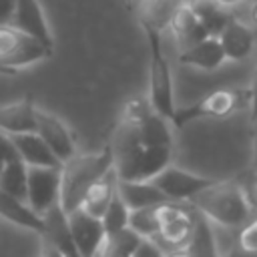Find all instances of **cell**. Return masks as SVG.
<instances>
[{"label": "cell", "mask_w": 257, "mask_h": 257, "mask_svg": "<svg viewBox=\"0 0 257 257\" xmlns=\"http://www.w3.org/2000/svg\"><path fill=\"white\" fill-rule=\"evenodd\" d=\"M112 169V153L102 147L96 153H76L60 165V207L68 213L80 207L88 187Z\"/></svg>", "instance_id": "3957f363"}, {"label": "cell", "mask_w": 257, "mask_h": 257, "mask_svg": "<svg viewBox=\"0 0 257 257\" xmlns=\"http://www.w3.org/2000/svg\"><path fill=\"white\" fill-rule=\"evenodd\" d=\"M133 257H165V249L155 239H141L133 251Z\"/></svg>", "instance_id": "f1b7e54d"}, {"label": "cell", "mask_w": 257, "mask_h": 257, "mask_svg": "<svg viewBox=\"0 0 257 257\" xmlns=\"http://www.w3.org/2000/svg\"><path fill=\"white\" fill-rule=\"evenodd\" d=\"M249 110H251V118H257V72L249 88Z\"/></svg>", "instance_id": "1f68e13d"}, {"label": "cell", "mask_w": 257, "mask_h": 257, "mask_svg": "<svg viewBox=\"0 0 257 257\" xmlns=\"http://www.w3.org/2000/svg\"><path fill=\"white\" fill-rule=\"evenodd\" d=\"M255 122V137H253V165L257 169V118H253Z\"/></svg>", "instance_id": "e575fe53"}, {"label": "cell", "mask_w": 257, "mask_h": 257, "mask_svg": "<svg viewBox=\"0 0 257 257\" xmlns=\"http://www.w3.org/2000/svg\"><path fill=\"white\" fill-rule=\"evenodd\" d=\"M145 36L149 40V102L161 116L173 120L177 104H175V90H173V74L169 60L161 46V30L143 24Z\"/></svg>", "instance_id": "277c9868"}, {"label": "cell", "mask_w": 257, "mask_h": 257, "mask_svg": "<svg viewBox=\"0 0 257 257\" xmlns=\"http://www.w3.org/2000/svg\"><path fill=\"white\" fill-rule=\"evenodd\" d=\"M14 14V0H0V24H10Z\"/></svg>", "instance_id": "4dcf8cb0"}, {"label": "cell", "mask_w": 257, "mask_h": 257, "mask_svg": "<svg viewBox=\"0 0 257 257\" xmlns=\"http://www.w3.org/2000/svg\"><path fill=\"white\" fill-rule=\"evenodd\" d=\"M128 213H131V209L126 207V203L122 201V197L116 191V195L112 197V201L108 203L106 211L100 217L102 227L106 231V237L108 235H114V233H118V231H122V229L128 227Z\"/></svg>", "instance_id": "484cf974"}, {"label": "cell", "mask_w": 257, "mask_h": 257, "mask_svg": "<svg viewBox=\"0 0 257 257\" xmlns=\"http://www.w3.org/2000/svg\"><path fill=\"white\" fill-rule=\"evenodd\" d=\"M165 257H191V255H189L187 247H181V249H167Z\"/></svg>", "instance_id": "836d02e7"}, {"label": "cell", "mask_w": 257, "mask_h": 257, "mask_svg": "<svg viewBox=\"0 0 257 257\" xmlns=\"http://www.w3.org/2000/svg\"><path fill=\"white\" fill-rule=\"evenodd\" d=\"M169 28L173 30V36H175L177 44L181 46V50L209 36L207 30L203 28V24L199 22V18L195 16L193 8L189 6V2L175 6V10L169 18Z\"/></svg>", "instance_id": "ac0fdd59"}, {"label": "cell", "mask_w": 257, "mask_h": 257, "mask_svg": "<svg viewBox=\"0 0 257 257\" xmlns=\"http://www.w3.org/2000/svg\"><path fill=\"white\" fill-rule=\"evenodd\" d=\"M219 42L225 50V56L227 60H233V62H239V60H245L253 48H255V34L253 30L239 22L235 16L225 24V28L219 32Z\"/></svg>", "instance_id": "2e32d148"}, {"label": "cell", "mask_w": 257, "mask_h": 257, "mask_svg": "<svg viewBox=\"0 0 257 257\" xmlns=\"http://www.w3.org/2000/svg\"><path fill=\"white\" fill-rule=\"evenodd\" d=\"M42 219H44V229L40 233L42 241L52 245L64 257H80V253L76 249V243L72 239V233H70L66 211L60 205H54L50 211H46L42 215Z\"/></svg>", "instance_id": "7c38bea8"}, {"label": "cell", "mask_w": 257, "mask_h": 257, "mask_svg": "<svg viewBox=\"0 0 257 257\" xmlns=\"http://www.w3.org/2000/svg\"><path fill=\"white\" fill-rule=\"evenodd\" d=\"M128 2H131V0H128Z\"/></svg>", "instance_id": "f35d334b"}, {"label": "cell", "mask_w": 257, "mask_h": 257, "mask_svg": "<svg viewBox=\"0 0 257 257\" xmlns=\"http://www.w3.org/2000/svg\"><path fill=\"white\" fill-rule=\"evenodd\" d=\"M191 205L213 225L227 229H239L255 215L247 191L229 181H215L201 191Z\"/></svg>", "instance_id": "7a4b0ae2"}, {"label": "cell", "mask_w": 257, "mask_h": 257, "mask_svg": "<svg viewBox=\"0 0 257 257\" xmlns=\"http://www.w3.org/2000/svg\"><path fill=\"white\" fill-rule=\"evenodd\" d=\"M243 104H249V90H235V88H217L205 94L201 100L193 102L191 106L177 108L171 120L173 126L181 128L187 122L199 118H227Z\"/></svg>", "instance_id": "52a82bcc"}, {"label": "cell", "mask_w": 257, "mask_h": 257, "mask_svg": "<svg viewBox=\"0 0 257 257\" xmlns=\"http://www.w3.org/2000/svg\"><path fill=\"white\" fill-rule=\"evenodd\" d=\"M118 195L126 203L128 209H141V207H155L165 199L161 189L151 181V179H135V181H124L118 179Z\"/></svg>", "instance_id": "44dd1931"}, {"label": "cell", "mask_w": 257, "mask_h": 257, "mask_svg": "<svg viewBox=\"0 0 257 257\" xmlns=\"http://www.w3.org/2000/svg\"><path fill=\"white\" fill-rule=\"evenodd\" d=\"M251 20L257 24V0H255V4H253V8H251Z\"/></svg>", "instance_id": "d590c367"}, {"label": "cell", "mask_w": 257, "mask_h": 257, "mask_svg": "<svg viewBox=\"0 0 257 257\" xmlns=\"http://www.w3.org/2000/svg\"><path fill=\"white\" fill-rule=\"evenodd\" d=\"M66 217L80 257H96L106 241V231L102 227V221L86 213L82 207L68 211Z\"/></svg>", "instance_id": "8fae6325"}, {"label": "cell", "mask_w": 257, "mask_h": 257, "mask_svg": "<svg viewBox=\"0 0 257 257\" xmlns=\"http://www.w3.org/2000/svg\"><path fill=\"white\" fill-rule=\"evenodd\" d=\"M96 257H98V255H96Z\"/></svg>", "instance_id": "ab89813d"}, {"label": "cell", "mask_w": 257, "mask_h": 257, "mask_svg": "<svg viewBox=\"0 0 257 257\" xmlns=\"http://www.w3.org/2000/svg\"><path fill=\"white\" fill-rule=\"evenodd\" d=\"M199 211L191 203H179V201H163L157 205V221H159V233L157 243L167 249H181L187 247L195 223H197Z\"/></svg>", "instance_id": "8992f818"}, {"label": "cell", "mask_w": 257, "mask_h": 257, "mask_svg": "<svg viewBox=\"0 0 257 257\" xmlns=\"http://www.w3.org/2000/svg\"><path fill=\"white\" fill-rule=\"evenodd\" d=\"M167 201H179V203H191L201 191H205L215 181L209 177H201L195 173H189L181 167H175L173 163L167 165L163 171H159L151 179Z\"/></svg>", "instance_id": "ba28073f"}, {"label": "cell", "mask_w": 257, "mask_h": 257, "mask_svg": "<svg viewBox=\"0 0 257 257\" xmlns=\"http://www.w3.org/2000/svg\"><path fill=\"white\" fill-rule=\"evenodd\" d=\"M128 229H133L143 239H157L159 221H157V205L131 209L128 213Z\"/></svg>", "instance_id": "d4e9b609"}, {"label": "cell", "mask_w": 257, "mask_h": 257, "mask_svg": "<svg viewBox=\"0 0 257 257\" xmlns=\"http://www.w3.org/2000/svg\"><path fill=\"white\" fill-rule=\"evenodd\" d=\"M225 60H227V56H225V50L217 36H207V38L183 48L179 54L181 64L203 70V72H213V70L221 68Z\"/></svg>", "instance_id": "5bb4252c"}, {"label": "cell", "mask_w": 257, "mask_h": 257, "mask_svg": "<svg viewBox=\"0 0 257 257\" xmlns=\"http://www.w3.org/2000/svg\"><path fill=\"white\" fill-rule=\"evenodd\" d=\"M189 6L193 8L195 16L199 18L209 36H219L225 24L233 18V14L217 0H189Z\"/></svg>", "instance_id": "7402d4cb"}, {"label": "cell", "mask_w": 257, "mask_h": 257, "mask_svg": "<svg viewBox=\"0 0 257 257\" xmlns=\"http://www.w3.org/2000/svg\"><path fill=\"white\" fill-rule=\"evenodd\" d=\"M50 46L14 24H0V66L18 72L52 56Z\"/></svg>", "instance_id": "5b68a950"}, {"label": "cell", "mask_w": 257, "mask_h": 257, "mask_svg": "<svg viewBox=\"0 0 257 257\" xmlns=\"http://www.w3.org/2000/svg\"><path fill=\"white\" fill-rule=\"evenodd\" d=\"M219 4H223V6H233V4H239L241 0H217Z\"/></svg>", "instance_id": "8d00e7d4"}, {"label": "cell", "mask_w": 257, "mask_h": 257, "mask_svg": "<svg viewBox=\"0 0 257 257\" xmlns=\"http://www.w3.org/2000/svg\"><path fill=\"white\" fill-rule=\"evenodd\" d=\"M34 131L42 137V141L48 145V149L54 153V157L60 161V165L78 153L76 151V139H74L70 126L60 116H56L54 112L36 106Z\"/></svg>", "instance_id": "9c48e42d"}, {"label": "cell", "mask_w": 257, "mask_h": 257, "mask_svg": "<svg viewBox=\"0 0 257 257\" xmlns=\"http://www.w3.org/2000/svg\"><path fill=\"white\" fill-rule=\"evenodd\" d=\"M108 149L118 179H153L173 161L171 120L155 112L149 98L133 96L122 104Z\"/></svg>", "instance_id": "6da1fadb"}, {"label": "cell", "mask_w": 257, "mask_h": 257, "mask_svg": "<svg viewBox=\"0 0 257 257\" xmlns=\"http://www.w3.org/2000/svg\"><path fill=\"white\" fill-rule=\"evenodd\" d=\"M34 110H36V104L30 96L2 104L0 106V131L4 135L34 131Z\"/></svg>", "instance_id": "ffe728a7"}, {"label": "cell", "mask_w": 257, "mask_h": 257, "mask_svg": "<svg viewBox=\"0 0 257 257\" xmlns=\"http://www.w3.org/2000/svg\"><path fill=\"white\" fill-rule=\"evenodd\" d=\"M16 72H12V70H8V68H4V66H0V76H14Z\"/></svg>", "instance_id": "74e56055"}, {"label": "cell", "mask_w": 257, "mask_h": 257, "mask_svg": "<svg viewBox=\"0 0 257 257\" xmlns=\"http://www.w3.org/2000/svg\"><path fill=\"white\" fill-rule=\"evenodd\" d=\"M6 137L10 139L16 155L28 167H60V161L54 157V153L48 149V145L42 141V137L36 131L14 133Z\"/></svg>", "instance_id": "9a60e30c"}, {"label": "cell", "mask_w": 257, "mask_h": 257, "mask_svg": "<svg viewBox=\"0 0 257 257\" xmlns=\"http://www.w3.org/2000/svg\"><path fill=\"white\" fill-rule=\"evenodd\" d=\"M12 153H16V151H14L12 143H10V139L0 131V171H2V167H4V163H6V159H8Z\"/></svg>", "instance_id": "f546056e"}, {"label": "cell", "mask_w": 257, "mask_h": 257, "mask_svg": "<svg viewBox=\"0 0 257 257\" xmlns=\"http://www.w3.org/2000/svg\"><path fill=\"white\" fill-rule=\"evenodd\" d=\"M231 257H257V215L237 229V243Z\"/></svg>", "instance_id": "83f0119b"}, {"label": "cell", "mask_w": 257, "mask_h": 257, "mask_svg": "<svg viewBox=\"0 0 257 257\" xmlns=\"http://www.w3.org/2000/svg\"><path fill=\"white\" fill-rule=\"evenodd\" d=\"M0 217L16 227L34 231V233H42L44 229V219L28 205L26 199H20L16 195H10L6 191L0 189Z\"/></svg>", "instance_id": "e0dca14e"}, {"label": "cell", "mask_w": 257, "mask_h": 257, "mask_svg": "<svg viewBox=\"0 0 257 257\" xmlns=\"http://www.w3.org/2000/svg\"><path fill=\"white\" fill-rule=\"evenodd\" d=\"M26 185H28V165L16 153H12L0 171V189L20 199H26Z\"/></svg>", "instance_id": "603a6c76"}, {"label": "cell", "mask_w": 257, "mask_h": 257, "mask_svg": "<svg viewBox=\"0 0 257 257\" xmlns=\"http://www.w3.org/2000/svg\"><path fill=\"white\" fill-rule=\"evenodd\" d=\"M116 191H118V175H116V171H114V167L112 169H108L98 181H94L90 187H88V191L84 193V197H82V201H80V207L86 211V213H90V215H94V217H102V213L106 211V207H108V203L112 201V197L116 195Z\"/></svg>", "instance_id": "d6986e66"}, {"label": "cell", "mask_w": 257, "mask_h": 257, "mask_svg": "<svg viewBox=\"0 0 257 257\" xmlns=\"http://www.w3.org/2000/svg\"><path fill=\"white\" fill-rule=\"evenodd\" d=\"M10 24L32 34L34 38H38L46 46L54 48L52 32H50L48 20H46L44 10H42L38 0H14V14H12Z\"/></svg>", "instance_id": "4fadbf2b"}, {"label": "cell", "mask_w": 257, "mask_h": 257, "mask_svg": "<svg viewBox=\"0 0 257 257\" xmlns=\"http://www.w3.org/2000/svg\"><path fill=\"white\" fill-rule=\"evenodd\" d=\"M187 251H189L191 257H219L211 221L205 219L201 213L197 215L195 231H193V237H191V241L187 245Z\"/></svg>", "instance_id": "cb8c5ba5"}, {"label": "cell", "mask_w": 257, "mask_h": 257, "mask_svg": "<svg viewBox=\"0 0 257 257\" xmlns=\"http://www.w3.org/2000/svg\"><path fill=\"white\" fill-rule=\"evenodd\" d=\"M175 8L169 6V0H145L141 4V24H149L157 30L169 24V18Z\"/></svg>", "instance_id": "4316f807"}, {"label": "cell", "mask_w": 257, "mask_h": 257, "mask_svg": "<svg viewBox=\"0 0 257 257\" xmlns=\"http://www.w3.org/2000/svg\"><path fill=\"white\" fill-rule=\"evenodd\" d=\"M26 201L40 217L60 205V167H28Z\"/></svg>", "instance_id": "30bf717a"}, {"label": "cell", "mask_w": 257, "mask_h": 257, "mask_svg": "<svg viewBox=\"0 0 257 257\" xmlns=\"http://www.w3.org/2000/svg\"><path fill=\"white\" fill-rule=\"evenodd\" d=\"M247 195H249V201H251V207H253V213L257 215V179L253 181V185H251V189L247 191Z\"/></svg>", "instance_id": "d6a6232c"}]
</instances>
